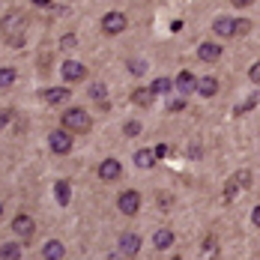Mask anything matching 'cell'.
<instances>
[{"mask_svg":"<svg viewBox=\"0 0 260 260\" xmlns=\"http://www.w3.org/2000/svg\"><path fill=\"white\" fill-rule=\"evenodd\" d=\"M174 84H177V87H180L182 93L188 96V93H191V90L198 87V78H194L191 72H180V75H177V81H174Z\"/></svg>","mask_w":260,"mask_h":260,"instance_id":"cell-17","label":"cell"},{"mask_svg":"<svg viewBox=\"0 0 260 260\" xmlns=\"http://www.w3.org/2000/svg\"><path fill=\"white\" fill-rule=\"evenodd\" d=\"M248 182H251V174H248V171H239V174H234V177H231V182H228V188H224V201H234V194L239 191V188H248Z\"/></svg>","mask_w":260,"mask_h":260,"instance_id":"cell-8","label":"cell"},{"mask_svg":"<svg viewBox=\"0 0 260 260\" xmlns=\"http://www.w3.org/2000/svg\"><path fill=\"white\" fill-rule=\"evenodd\" d=\"M0 218H3V201H0Z\"/></svg>","mask_w":260,"mask_h":260,"instance_id":"cell-34","label":"cell"},{"mask_svg":"<svg viewBox=\"0 0 260 260\" xmlns=\"http://www.w3.org/2000/svg\"><path fill=\"white\" fill-rule=\"evenodd\" d=\"M117 207L123 215H138V209H141V194L138 191H123L120 198H117Z\"/></svg>","mask_w":260,"mask_h":260,"instance_id":"cell-6","label":"cell"},{"mask_svg":"<svg viewBox=\"0 0 260 260\" xmlns=\"http://www.w3.org/2000/svg\"><path fill=\"white\" fill-rule=\"evenodd\" d=\"M218 57H221V45H215V42H204L198 48V60H204V63H215Z\"/></svg>","mask_w":260,"mask_h":260,"instance_id":"cell-13","label":"cell"},{"mask_svg":"<svg viewBox=\"0 0 260 260\" xmlns=\"http://www.w3.org/2000/svg\"><path fill=\"white\" fill-rule=\"evenodd\" d=\"M194 90H198V93H201V96H215V93H218V81L212 78V75H207V78H201L198 81V87H194Z\"/></svg>","mask_w":260,"mask_h":260,"instance_id":"cell-16","label":"cell"},{"mask_svg":"<svg viewBox=\"0 0 260 260\" xmlns=\"http://www.w3.org/2000/svg\"><path fill=\"white\" fill-rule=\"evenodd\" d=\"M153 153H156V158H165V156H171V150H168V144H158V147L153 150Z\"/></svg>","mask_w":260,"mask_h":260,"instance_id":"cell-29","label":"cell"},{"mask_svg":"<svg viewBox=\"0 0 260 260\" xmlns=\"http://www.w3.org/2000/svg\"><path fill=\"white\" fill-rule=\"evenodd\" d=\"M60 126L69 129V132L84 135V132L93 129V117H90L84 108H69V111H63V117H60Z\"/></svg>","mask_w":260,"mask_h":260,"instance_id":"cell-2","label":"cell"},{"mask_svg":"<svg viewBox=\"0 0 260 260\" xmlns=\"http://www.w3.org/2000/svg\"><path fill=\"white\" fill-rule=\"evenodd\" d=\"M171 90H174V81H171V78H156V81H153V93H156V96L171 93Z\"/></svg>","mask_w":260,"mask_h":260,"instance_id":"cell-22","label":"cell"},{"mask_svg":"<svg viewBox=\"0 0 260 260\" xmlns=\"http://www.w3.org/2000/svg\"><path fill=\"white\" fill-rule=\"evenodd\" d=\"M42 99L48 105H63V102L72 99V90H69V87H54V90H45V93H42Z\"/></svg>","mask_w":260,"mask_h":260,"instance_id":"cell-11","label":"cell"},{"mask_svg":"<svg viewBox=\"0 0 260 260\" xmlns=\"http://www.w3.org/2000/svg\"><path fill=\"white\" fill-rule=\"evenodd\" d=\"M120 174H123V165H120L117 158H105L102 165H99V180H102V182L120 180Z\"/></svg>","mask_w":260,"mask_h":260,"instance_id":"cell-7","label":"cell"},{"mask_svg":"<svg viewBox=\"0 0 260 260\" xmlns=\"http://www.w3.org/2000/svg\"><path fill=\"white\" fill-rule=\"evenodd\" d=\"M120 254L123 257H135L138 251H141V236L138 234H120Z\"/></svg>","mask_w":260,"mask_h":260,"instance_id":"cell-9","label":"cell"},{"mask_svg":"<svg viewBox=\"0 0 260 260\" xmlns=\"http://www.w3.org/2000/svg\"><path fill=\"white\" fill-rule=\"evenodd\" d=\"M42 257H45V260H60V257H66V245H63L60 239L45 242V248H42Z\"/></svg>","mask_w":260,"mask_h":260,"instance_id":"cell-14","label":"cell"},{"mask_svg":"<svg viewBox=\"0 0 260 260\" xmlns=\"http://www.w3.org/2000/svg\"><path fill=\"white\" fill-rule=\"evenodd\" d=\"M15 84V69H0V90H6V87H12Z\"/></svg>","mask_w":260,"mask_h":260,"instance_id":"cell-23","label":"cell"},{"mask_svg":"<svg viewBox=\"0 0 260 260\" xmlns=\"http://www.w3.org/2000/svg\"><path fill=\"white\" fill-rule=\"evenodd\" d=\"M234 18H218L215 24H212V30H215V36H228V39H234Z\"/></svg>","mask_w":260,"mask_h":260,"instance_id":"cell-18","label":"cell"},{"mask_svg":"<svg viewBox=\"0 0 260 260\" xmlns=\"http://www.w3.org/2000/svg\"><path fill=\"white\" fill-rule=\"evenodd\" d=\"M54 194H57V204H60V207H66V204H69V182H66V180H57V185H54Z\"/></svg>","mask_w":260,"mask_h":260,"instance_id":"cell-20","label":"cell"},{"mask_svg":"<svg viewBox=\"0 0 260 260\" xmlns=\"http://www.w3.org/2000/svg\"><path fill=\"white\" fill-rule=\"evenodd\" d=\"M251 221H254V228H260V207H254V212H251Z\"/></svg>","mask_w":260,"mask_h":260,"instance_id":"cell-32","label":"cell"},{"mask_svg":"<svg viewBox=\"0 0 260 260\" xmlns=\"http://www.w3.org/2000/svg\"><path fill=\"white\" fill-rule=\"evenodd\" d=\"M156 161H158V158H156L153 150H138V153H135V165H138V168H144V171H147V168H153Z\"/></svg>","mask_w":260,"mask_h":260,"instance_id":"cell-19","label":"cell"},{"mask_svg":"<svg viewBox=\"0 0 260 260\" xmlns=\"http://www.w3.org/2000/svg\"><path fill=\"white\" fill-rule=\"evenodd\" d=\"M84 75H87L84 63H78V60H66V63H63V81H66V84H75V81H81Z\"/></svg>","mask_w":260,"mask_h":260,"instance_id":"cell-10","label":"cell"},{"mask_svg":"<svg viewBox=\"0 0 260 260\" xmlns=\"http://www.w3.org/2000/svg\"><path fill=\"white\" fill-rule=\"evenodd\" d=\"M126 15L123 12H108L102 18V33H108V36H120L123 30H126Z\"/></svg>","mask_w":260,"mask_h":260,"instance_id":"cell-4","label":"cell"},{"mask_svg":"<svg viewBox=\"0 0 260 260\" xmlns=\"http://www.w3.org/2000/svg\"><path fill=\"white\" fill-rule=\"evenodd\" d=\"M129 69L135 75H144V72H147V63H144V60H129Z\"/></svg>","mask_w":260,"mask_h":260,"instance_id":"cell-25","label":"cell"},{"mask_svg":"<svg viewBox=\"0 0 260 260\" xmlns=\"http://www.w3.org/2000/svg\"><path fill=\"white\" fill-rule=\"evenodd\" d=\"M153 245H156L158 251H168V248L174 245V234H171L168 228H158L156 236H153Z\"/></svg>","mask_w":260,"mask_h":260,"instance_id":"cell-15","label":"cell"},{"mask_svg":"<svg viewBox=\"0 0 260 260\" xmlns=\"http://www.w3.org/2000/svg\"><path fill=\"white\" fill-rule=\"evenodd\" d=\"M248 78H251V84H260V60L248 69Z\"/></svg>","mask_w":260,"mask_h":260,"instance_id":"cell-27","label":"cell"},{"mask_svg":"<svg viewBox=\"0 0 260 260\" xmlns=\"http://www.w3.org/2000/svg\"><path fill=\"white\" fill-rule=\"evenodd\" d=\"M248 33H251V21L248 18H242V21L234 24V36H248Z\"/></svg>","mask_w":260,"mask_h":260,"instance_id":"cell-24","label":"cell"},{"mask_svg":"<svg viewBox=\"0 0 260 260\" xmlns=\"http://www.w3.org/2000/svg\"><path fill=\"white\" fill-rule=\"evenodd\" d=\"M231 3H234L236 9H245V6H251V3H254V0H231Z\"/></svg>","mask_w":260,"mask_h":260,"instance_id":"cell-30","label":"cell"},{"mask_svg":"<svg viewBox=\"0 0 260 260\" xmlns=\"http://www.w3.org/2000/svg\"><path fill=\"white\" fill-rule=\"evenodd\" d=\"M9 120H12V111H9V108H0V129H3Z\"/></svg>","mask_w":260,"mask_h":260,"instance_id":"cell-28","label":"cell"},{"mask_svg":"<svg viewBox=\"0 0 260 260\" xmlns=\"http://www.w3.org/2000/svg\"><path fill=\"white\" fill-rule=\"evenodd\" d=\"M12 231H15V236H18V239L30 242V239L36 236V221H33L30 215H15V221H12Z\"/></svg>","mask_w":260,"mask_h":260,"instance_id":"cell-5","label":"cell"},{"mask_svg":"<svg viewBox=\"0 0 260 260\" xmlns=\"http://www.w3.org/2000/svg\"><path fill=\"white\" fill-rule=\"evenodd\" d=\"M132 102L138 105V108H153V102H156L153 87H138V90L132 93Z\"/></svg>","mask_w":260,"mask_h":260,"instance_id":"cell-12","label":"cell"},{"mask_svg":"<svg viewBox=\"0 0 260 260\" xmlns=\"http://www.w3.org/2000/svg\"><path fill=\"white\" fill-rule=\"evenodd\" d=\"M126 135H129V138H138V135H141V123H135V120L126 123Z\"/></svg>","mask_w":260,"mask_h":260,"instance_id":"cell-26","label":"cell"},{"mask_svg":"<svg viewBox=\"0 0 260 260\" xmlns=\"http://www.w3.org/2000/svg\"><path fill=\"white\" fill-rule=\"evenodd\" d=\"M33 3H36V6H51L54 0H33Z\"/></svg>","mask_w":260,"mask_h":260,"instance_id":"cell-33","label":"cell"},{"mask_svg":"<svg viewBox=\"0 0 260 260\" xmlns=\"http://www.w3.org/2000/svg\"><path fill=\"white\" fill-rule=\"evenodd\" d=\"M48 147H51L54 156H66L72 153V132L69 129H54L48 135Z\"/></svg>","mask_w":260,"mask_h":260,"instance_id":"cell-3","label":"cell"},{"mask_svg":"<svg viewBox=\"0 0 260 260\" xmlns=\"http://www.w3.org/2000/svg\"><path fill=\"white\" fill-rule=\"evenodd\" d=\"M0 33L6 36V42L9 45H24V33H27V15L24 12H18V9H12V12H6L3 18H0Z\"/></svg>","mask_w":260,"mask_h":260,"instance_id":"cell-1","label":"cell"},{"mask_svg":"<svg viewBox=\"0 0 260 260\" xmlns=\"http://www.w3.org/2000/svg\"><path fill=\"white\" fill-rule=\"evenodd\" d=\"M21 257V248H18V245H12V242H9V245H0V260H18Z\"/></svg>","mask_w":260,"mask_h":260,"instance_id":"cell-21","label":"cell"},{"mask_svg":"<svg viewBox=\"0 0 260 260\" xmlns=\"http://www.w3.org/2000/svg\"><path fill=\"white\" fill-rule=\"evenodd\" d=\"M63 48H75V36H72V33H69V36L63 39Z\"/></svg>","mask_w":260,"mask_h":260,"instance_id":"cell-31","label":"cell"}]
</instances>
